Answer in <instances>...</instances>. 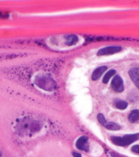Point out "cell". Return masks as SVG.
Wrapping results in <instances>:
<instances>
[{
    "instance_id": "6da1fadb",
    "label": "cell",
    "mask_w": 139,
    "mask_h": 157,
    "mask_svg": "<svg viewBox=\"0 0 139 157\" xmlns=\"http://www.w3.org/2000/svg\"><path fill=\"white\" fill-rule=\"evenodd\" d=\"M18 131L21 134L31 135L40 129L39 123L31 120H24L18 125Z\"/></svg>"
},
{
    "instance_id": "7a4b0ae2",
    "label": "cell",
    "mask_w": 139,
    "mask_h": 157,
    "mask_svg": "<svg viewBox=\"0 0 139 157\" xmlns=\"http://www.w3.org/2000/svg\"><path fill=\"white\" fill-rule=\"evenodd\" d=\"M139 139V133L134 134L125 135L121 136H112L111 137V140L112 143L115 145L120 146H126L130 145Z\"/></svg>"
},
{
    "instance_id": "3957f363",
    "label": "cell",
    "mask_w": 139,
    "mask_h": 157,
    "mask_svg": "<svg viewBox=\"0 0 139 157\" xmlns=\"http://www.w3.org/2000/svg\"><path fill=\"white\" fill-rule=\"evenodd\" d=\"M38 84L41 88L45 89L46 90H52L56 87L55 82L53 80L49 78L42 77L39 78Z\"/></svg>"
},
{
    "instance_id": "277c9868",
    "label": "cell",
    "mask_w": 139,
    "mask_h": 157,
    "mask_svg": "<svg viewBox=\"0 0 139 157\" xmlns=\"http://www.w3.org/2000/svg\"><path fill=\"white\" fill-rule=\"evenodd\" d=\"M111 86L112 90L116 92H122L124 90L123 82L121 78L119 75H116L112 79Z\"/></svg>"
},
{
    "instance_id": "5b68a950",
    "label": "cell",
    "mask_w": 139,
    "mask_h": 157,
    "mask_svg": "<svg viewBox=\"0 0 139 157\" xmlns=\"http://www.w3.org/2000/svg\"><path fill=\"white\" fill-rule=\"evenodd\" d=\"M122 50L121 47H109L101 49L98 52V56H104V55H109L116 54L120 52Z\"/></svg>"
},
{
    "instance_id": "8992f818",
    "label": "cell",
    "mask_w": 139,
    "mask_h": 157,
    "mask_svg": "<svg viewBox=\"0 0 139 157\" xmlns=\"http://www.w3.org/2000/svg\"><path fill=\"white\" fill-rule=\"evenodd\" d=\"M88 138L86 136H81L76 141V147L79 150L88 152L89 150V146L88 145Z\"/></svg>"
},
{
    "instance_id": "52a82bcc",
    "label": "cell",
    "mask_w": 139,
    "mask_h": 157,
    "mask_svg": "<svg viewBox=\"0 0 139 157\" xmlns=\"http://www.w3.org/2000/svg\"><path fill=\"white\" fill-rule=\"evenodd\" d=\"M129 75L135 86L139 89V68H133L130 69L129 71Z\"/></svg>"
},
{
    "instance_id": "ba28073f",
    "label": "cell",
    "mask_w": 139,
    "mask_h": 157,
    "mask_svg": "<svg viewBox=\"0 0 139 157\" xmlns=\"http://www.w3.org/2000/svg\"><path fill=\"white\" fill-rule=\"evenodd\" d=\"M107 67L104 66L100 67L95 69L92 74V76H91L92 80L93 81L97 80L98 79L100 78L101 76L107 70Z\"/></svg>"
},
{
    "instance_id": "9c48e42d",
    "label": "cell",
    "mask_w": 139,
    "mask_h": 157,
    "mask_svg": "<svg viewBox=\"0 0 139 157\" xmlns=\"http://www.w3.org/2000/svg\"><path fill=\"white\" fill-rule=\"evenodd\" d=\"M128 120L132 123L137 122L139 121V110H134L130 113L128 116Z\"/></svg>"
},
{
    "instance_id": "30bf717a",
    "label": "cell",
    "mask_w": 139,
    "mask_h": 157,
    "mask_svg": "<svg viewBox=\"0 0 139 157\" xmlns=\"http://www.w3.org/2000/svg\"><path fill=\"white\" fill-rule=\"evenodd\" d=\"M114 103L115 107L120 110H125L128 105L126 101L121 99H115Z\"/></svg>"
},
{
    "instance_id": "8fae6325",
    "label": "cell",
    "mask_w": 139,
    "mask_h": 157,
    "mask_svg": "<svg viewBox=\"0 0 139 157\" xmlns=\"http://www.w3.org/2000/svg\"><path fill=\"white\" fill-rule=\"evenodd\" d=\"M66 44L68 46H72L76 44L78 41V38L76 35H70L66 37Z\"/></svg>"
},
{
    "instance_id": "7c38bea8",
    "label": "cell",
    "mask_w": 139,
    "mask_h": 157,
    "mask_svg": "<svg viewBox=\"0 0 139 157\" xmlns=\"http://www.w3.org/2000/svg\"><path fill=\"white\" fill-rule=\"evenodd\" d=\"M104 127L108 129L111 130H119L121 127L117 123L114 122H107L105 125H104Z\"/></svg>"
},
{
    "instance_id": "4fadbf2b",
    "label": "cell",
    "mask_w": 139,
    "mask_h": 157,
    "mask_svg": "<svg viewBox=\"0 0 139 157\" xmlns=\"http://www.w3.org/2000/svg\"><path fill=\"white\" fill-rule=\"evenodd\" d=\"M115 73H116V71L114 69L110 70L109 71H108L107 74H105V76H104V78H103V82L104 83H107L110 80V78Z\"/></svg>"
},
{
    "instance_id": "5bb4252c",
    "label": "cell",
    "mask_w": 139,
    "mask_h": 157,
    "mask_svg": "<svg viewBox=\"0 0 139 157\" xmlns=\"http://www.w3.org/2000/svg\"><path fill=\"white\" fill-rule=\"evenodd\" d=\"M97 120L98 121V122L100 123L102 125H105V123H107V121L105 120V118L104 117V116L102 113H99L97 115Z\"/></svg>"
},
{
    "instance_id": "9a60e30c",
    "label": "cell",
    "mask_w": 139,
    "mask_h": 157,
    "mask_svg": "<svg viewBox=\"0 0 139 157\" xmlns=\"http://www.w3.org/2000/svg\"><path fill=\"white\" fill-rule=\"evenodd\" d=\"M132 151L134 153L139 154V145H135L132 147Z\"/></svg>"
},
{
    "instance_id": "2e32d148",
    "label": "cell",
    "mask_w": 139,
    "mask_h": 157,
    "mask_svg": "<svg viewBox=\"0 0 139 157\" xmlns=\"http://www.w3.org/2000/svg\"><path fill=\"white\" fill-rule=\"evenodd\" d=\"M72 155L73 157H82V155L78 152H72Z\"/></svg>"
},
{
    "instance_id": "e0dca14e",
    "label": "cell",
    "mask_w": 139,
    "mask_h": 157,
    "mask_svg": "<svg viewBox=\"0 0 139 157\" xmlns=\"http://www.w3.org/2000/svg\"><path fill=\"white\" fill-rule=\"evenodd\" d=\"M2 157V152L0 151V157Z\"/></svg>"
},
{
    "instance_id": "ac0fdd59",
    "label": "cell",
    "mask_w": 139,
    "mask_h": 157,
    "mask_svg": "<svg viewBox=\"0 0 139 157\" xmlns=\"http://www.w3.org/2000/svg\"><path fill=\"white\" fill-rule=\"evenodd\" d=\"M1 13L0 12V15H1Z\"/></svg>"
}]
</instances>
